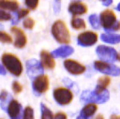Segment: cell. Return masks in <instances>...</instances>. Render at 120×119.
Returning a JSON list of instances; mask_svg holds the SVG:
<instances>
[{"instance_id": "1", "label": "cell", "mask_w": 120, "mask_h": 119, "mask_svg": "<svg viewBox=\"0 0 120 119\" xmlns=\"http://www.w3.org/2000/svg\"><path fill=\"white\" fill-rule=\"evenodd\" d=\"M1 60H2V63L4 64V66L12 74H14L15 76H19L21 74L23 71V67L18 57L12 53H4L3 54Z\"/></svg>"}, {"instance_id": "2", "label": "cell", "mask_w": 120, "mask_h": 119, "mask_svg": "<svg viewBox=\"0 0 120 119\" xmlns=\"http://www.w3.org/2000/svg\"><path fill=\"white\" fill-rule=\"evenodd\" d=\"M52 34L59 43L68 44L70 42V34L66 25L63 20L58 19L52 26Z\"/></svg>"}, {"instance_id": "3", "label": "cell", "mask_w": 120, "mask_h": 119, "mask_svg": "<svg viewBox=\"0 0 120 119\" xmlns=\"http://www.w3.org/2000/svg\"><path fill=\"white\" fill-rule=\"evenodd\" d=\"M109 99V92L107 89L102 93H98L96 90L90 91V90H86L82 93L80 96V100L85 103L88 102H92V103H104Z\"/></svg>"}, {"instance_id": "4", "label": "cell", "mask_w": 120, "mask_h": 119, "mask_svg": "<svg viewBox=\"0 0 120 119\" xmlns=\"http://www.w3.org/2000/svg\"><path fill=\"white\" fill-rule=\"evenodd\" d=\"M97 55L100 57V59L106 63H112L114 62L116 59H118V53L116 50L112 47H107L100 45L96 49Z\"/></svg>"}, {"instance_id": "5", "label": "cell", "mask_w": 120, "mask_h": 119, "mask_svg": "<svg viewBox=\"0 0 120 119\" xmlns=\"http://www.w3.org/2000/svg\"><path fill=\"white\" fill-rule=\"evenodd\" d=\"M53 97L55 100L61 106L69 104L73 100V93L67 88L59 87L53 90Z\"/></svg>"}, {"instance_id": "6", "label": "cell", "mask_w": 120, "mask_h": 119, "mask_svg": "<svg viewBox=\"0 0 120 119\" xmlns=\"http://www.w3.org/2000/svg\"><path fill=\"white\" fill-rule=\"evenodd\" d=\"M100 21L103 28L107 31H110L112 28L117 24L116 15L111 9H106L100 15Z\"/></svg>"}, {"instance_id": "7", "label": "cell", "mask_w": 120, "mask_h": 119, "mask_svg": "<svg viewBox=\"0 0 120 119\" xmlns=\"http://www.w3.org/2000/svg\"><path fill=\"white\" fill-rule=\"evenodd\" d=\"M95 68L99 72L105 74L112 75V76H118L120 75V68L113 64L109 63L102 62V61H96L94 63Z\"/></svg>"}, {"instance_id": "8", "label": "cell", "mask_w": 120, "mask_h": 119, "mask_svg": "<svg viewBox=\"0 0 120 119\" xmlns=\"http://www.w3.org/2000/svg\"><path fill=\"white\" fill-rule=\"evenodd\" d=\"M26 71L30 79H36L43 74V67L40 61L37 59L28 60L26 63Z\"/></svg>"}, {"instance_id": "9", "label": "cell", "mask_w": 120, "mask_h": 119, "mask_svg": "<svg viewBox=\"0 0 120 119\" xmlns=\"http://www.w3.org/2000/svg\"><path fill=\"white\" fill-rule=\"evenodd\" d=\"M97 39H98V36L96 32L87 30V31L82 32L78 36L77 41L78 44L82 47H90L97 42Z\"/></svg>"}, {"instance_id": "10", "label": "cell", "mask_w": 120, "mask_h": 119, "mask_svg": "<svg viewBox=\"0 0 120 119\" xmlns=\"http://www.w3.org/2000/svg\"><path fill=\"white\" fill-rule=\"evenodd\" d=\"M33 89L37 94H41L46 92L49 88V80L46 75H40L36 78L32 84Z\"/></svg>"}, {"instance_id": "11", "label": "cell", "mask_w": 120, "mask_h": 119, "mask_svg": "<svg viewBox=\"0 0 120 119\" xmlns=\"http://www.w3.org/2000/svg\"><path fill=\"white\" fill-rule=\"evenodd\" d=\"M65 68H66L68 72L74 75H79L83 74L86 71V67L82 65L81 63H78L77 61L72 59H67L64 63Z\"/></svg>"}, {"instance_id": "12", "label": "cell", "mask_w": 120, "mask_h": 119, "mask_svg": "<svg viewBox=\"0 0 120 119\" xmlns=\"http://www.w3.org/2000/svg\"><path fill=\"white\" fill-rule=\"evenodd\" d=\"M7 112L11 119H21L22 115L24 114L21 105L16 100H11L8 106Z\"/></svg>"}, {"instance_id": "13", "label": "cell", "mask_w": 120, "mask_h": 119, "mask_svg": "<svg viewBox=\"0 0 120 119\" xmlns=\"http://www.w3.org/2000/svg\"><path fill=\"white\" fill-rule=\"evenodd\" d=\"M11 31L15 36V47L17 48H23L27 42V38H26L24 31L21 29H19L16 26L11 28Z\"/></svg>"}, {"instance_id": "14", "label": "cell", "mask_w": 120, "mask_h": 119, "mask_svg": "<svg viewBox=\"0 0 120 119\" xmlns=\"http://www.w3.org/2000/svg\"><path fill=\"white\" fill-rule=\"evenodd\" d=\"M69 13L72 14L74 16L76 15H81L87 12V6L86 4H84L79 1H74L71 2L69 5Z\"/></svg>"}, {"instance_id": "15", "label": "cell", "mask_w": 120, "mask_h": 119, "mask_svg": "<svg viewBox=\"0 0 120 119\" xmlns=\"http://www.w3.org/2000/svg\"><path fill=\"white\" fill-rule=\"evenodd\" d=\"M41 63L42 64V67L47 68V69H52L55 67V61L51 53L48 52L47 51H43L41 52Z\"/></svg>"}, {"instance_id": "16", "label": "cell", "mask_w": 120, "mask_h": 119, "mask_svg": "<svg viewBox=\"0 0 120 119\" xmlns=\"http://www.w3.org/2000/svg\"><path fill=\"white\" fill-rule=\"evenodd\" d=\"M74 52L73 47L65 46V47H60L59 48L56 49L51 52L53 57H66L71 55Z\"/></svg>"}, {"instance_id": "17", "label": "cell", "mask_w": 120, "mask_h": 119, "mask_svg": "<svg viewBox=\"0 0 120 119\" xmlns=\"http://www.w3.org/2000/svg\"><path fill=\"white\" fill-rule=\"evenodd\" d=\"M97 110V105L93 104V103H90V104L86 105V106L82 109L79 116L85 119H88L89 117H90L91 116H93V115L96 113Z\"/></svg>"}, {"instance_id": "18", "label": "cell", "mask_w": 120, "mask_h": 119, "mask_svg": "<svg viewBox=\"0 0 120 119\" xmlns=\"http://www.w3.org/2000/svg\"><path fill=\"white\" fill-rule=\"evenodd\" d=\"M110 82H111V79H110L109 77L107 76H102L101 77L100 79H98V84L96 86V91L98 92V93H102L106 90V88L110 85Z\"/></svg>"}, {"instance_id": "19", "label": "cell", "mask_w": 120, "mask_h": 119, "mask_svg": "<svg viewBox=\"0 0 120 119\" xmlns=\"http://www.w3.org/2000/svg\"><path fill=\"white\" fill-rule=\"evenodd\" d=\"M101 40L104 42L110 44H117L120 42V35L112 34V33H103L101 36Z\"/></svg>"}, {"instance_id": "20", "label": "cell", "mask_w": 120, "mask_h": 119, "mask_svg": "<svg viewBox=\"0 0 120 119\" xmlns=\"http://www.w3.org/2000/svg\"><path fill=\"white\" fill-rule=\"evenodd\" d=\"M0 5L1 8L4 9H8V10L13 11L15 12L19 9V3L16 1H5V0H2L0 2Z\"/></svg>"}, {"instance_id": "21", "label": "cell", "mask_w": 120, "mask_h": 119, "mask_svg": "<svg viewBox=\"0 0 120 119\" xmlns=\"http://www.w3.org/2000/svg\"><path fill=\"white\" fill-rule=\"evenodd\" d=\"M12 97L11 96H9V94L6 91V90H2L1 92V107L4 110L7 111L8 109V106L10 103L9 100H11Z\"/></svg>"}, {"instance_id": "22", "label": "cell", "mask_w": 120, "mask_h": 119, "mask_svg": "<svg viewBox=\"0 0 120 119\" xmlns=\"http://www.w3.org/2000/svg\"><path fill=\"white\" fill-rule=\"evenodd\" d=\"M71 26L75 30H81L86 28V22L84 21L83 19L74 17L71 20Z\"/></svg>"}, {"instance_id": "23", "label": "cell", "mask_w": 120, "mask_h": 119, "mask_svg": "<svg viewBox=\"0 0 120 119\" xmlns=\"http://www.w3.org/2000/svg\"><path fill=\"white\" fill-rule=\"evenodd\" d=\"M41 119H54L52 112L44 104H41Z\"/></svg>"}, {"instance_id": "24", "label": "cell", "mask_w": 120, "mask_h": 119, "mask_svg": "<svg viewBox=\"0 0 120 119\" xmlns=\"http://www.w3.org/2000/svg\"><path fill=\"white\" fill-rule=\"evenodd\" d=\"M89 21H90V25L94 29H98L100 27V19H99L98 16L97 15H91L89 16Z\"/></svg>"}, {"instance_id": "25", "label": "cell", "mask_w": 120, "mask_h": 119, "mask_svg": "<svg viewBox=\"0 0 120 119\" xmlns=\"http://www.w3.org/2000/svg\"><path fill=\"white\" fill-rule=\"evenodd\" d=\"M23 119H34V112L30 106H26L24 110Z\"/></svg>"}, {"instance_id": "26", "label": "cell", "mask_w": 120, "mask_h": 119, "mask_svg": "<svg viewBox=\"0 0 120 119\" xmlns=\"http://www.w3.org/2000/svg\"><path fill=\"white\" fill-rule=\"evenodd\" d=\"M0 38L3 43H10L12 42V37L5 31H1L0 33Z\"/></svg>"}, {"instance_id": "27", "label": "cell", "mask_w": 120, "mask_h": 119, "mask_svg": "<svg viewBox=\"0 0 120 119\" xmlns=\"http://www.w3.org/2000/svg\"><path fill=\"white\" fill-rule=\"evenodd\" d=\"M23 26H24V27L26 28V29H30V30H31L35 26L34 19H33L32 18H27V19H26L25 20H24Z\"/></svg>"}, {"instance_id": "28", "label": "cell", "mask_w": 120, "mask_h": 119, "mask_svg": "<svg viewBox=\"0 0 120 119\" xmlns=\"http://www.w3.org/2000/svg\"><path fill=\"white\" fill-rule=\"evenodd\" d=\"M12 89H13V91L15 92V94H19L22 91V89H23V87H22V85L17 82V81H14L13 84H12Z\"/></svg>"}, {"instance_id": "29", "label": "cell", "mask_w": 120, "mask_h": 119, "mask_svg": "<svg viewBox=\"0 0 120 119\" xmlns=\"http://www.w3.org/2000/svg\"><path fill=\"white\" fill-rule=\"evenodd\" d=\"M25 4L30 9H35L38 5L39 2L37 0H27L25 2Z\"/></svg>"}, {"instance_id": "30", "label": "cell", "mask_w": 120, "mask_h": 119, "mask_svg": "<svg viewBox=\"0 0 120 119\" xmlns=\"http://www.w3.org/2000/svg\"><path fill=\"white\" fill-rule=\"evenodd\" d=\"M0 19L2 21H6V20H9L11 19V15L9 13H7L5 11L1 10L0 12Z\"/></svg>"}, {"instance_id": "31", "label": "cell", "mask_w": 120, "mask_h": 119, "mask_svg": "<svg viewBox=\"0 0 120 119\" xmlns=\"http://www.w3.org/2000/svg\"><path fill=\"white\" fill-rule=\"evenodd\" d=\"M28 14H29V9H20L19 12H18L17 15H18V17H19V19H21V18L26 17Z\"/></svg>"}, {"instance_id": "32", "label": "cell", "mask_w": 120, "mask_h": 119, "mask_svg": "<svg viewBox=\"0 0 120 119\" xmlns=\"http://www.w3.org/2000/svg\"><path fill=\"white\" fill-rule=\"evenodd\" d=\"M54 119H67V116L64 112H58L54 116Z\"/></svg>"}, {"instance_id": "33", "label": "cell", "mask_w": 120, "mask_h": 119, "mask_svg": "<svg viewBox=\"0 0 120 119\" xmlns=\"http://www.w3.org/2000/svg\"><path fill=\"white\" fill-rule=\"evenodd\" d=\"M53 6H54L53 7L54 12H55V13H58L60 10V1H55Z\"/></svg>"}, {"instance_id": "34", "label": "cell", "mask_w": 120, "mask_h": 119, "mask_svg": "<svg viewBox=\"0 0 120 119\" xmlns=\"http://www.w3.org/2000/svg\"><path fill=\"white\" fill-rule=\"evenodd\" d=\"M120 30V22L119 21L117 22V24H116L115 26H114L113 27H112L111 30H110V31H113V30Z\"/></svg>"}, {"instance_id": "35", "label": "cell", "mask_w": 120, "mask_h": 119, "mask_svg": "<svg viewBox=\"0 0 120 119\" xmlns=\"http://www.w3.org/2000/svg\"><path fill=\"white\" fill-rule=\"evenodd\" d=\"M64 83L66 84L69 88H72V86L74 85V83L71 80H69V79H64Z\"/></svg>"}, {"instance_id": "36", "label": "cell", "mask_w": 120, "mask_h": 119, "mask_svg": "<svg viewBox=\"0 0 120 119\" xmlns=\"http://www.w3.org/2000/svg\"><path fill=\"white\" fill-rule=\"evenodd\" d=\"M19 17H18V15L17 13H15V15H14V18H13V21H12V24L13 25H16V24L19 22Z\"/></svg>"}, {"instance_id": "37", "label": "cell", "mask_w": 120, "mask_h": 119, "mask_svg": "<svg viewBox=\"0 0 120 119\" xmlns=\"http://www.w3.org/2000/svg\"><path fill=\"white\" fill-rule=\"evenodd\" d=\"M112 4V0H108V1H103L102 2V4L105 5V6H109Z\"/></svg>"}, {"instance_id": "38", "label": "cell", "mask_w": 120, "mask_h": 119, "mask_svg": "<svg viewBox=\"0 0 120 119\" xmlns=\"http://www.w3.org/2000/svg\"><path fill=\"white\" fill-rule=\"evenodd\" d=\"M1 74H3V75L6 74V71H5L4 68L3 67V65H1Z\"/></svg>"}, {"instance_id": "39", "label": "cell", "mask_w": 120, "mask_h": 119, "mask_svg": "<svg viewBox=\"0 0 120 119\" xmlns=\"http://www.w3.org/2000/svg\"><path fill=\"white\" fill-rule=\"evenodd\" d=\"M110 119H120V116H118V115H112V116H111Z\"/></svg>"}, {"instance_id": "40", "label": "cell", "mask_w": 120, "mask_h": 119, "mask_svg": "<svg viewBox=\"0 0 120 119\" xmlns=\"http://www.w3.org/2000/svg\"><path fill=\"white\" fill-rule=\"evenodd\" d=\"M96 119H104V117H103L101 115H98V116L96 117Z\"/></svg>"}, {"instance_id": "41", "label": "cell", "mask_w": 120, "mask_h": 119, "mask_svg": "<svg viewBox=\"0 0 120 119\" xmlns=\"http://www.w3.org/2000/svg\"><path fill=\"white\" fill-rule=\"evenodd\" d=\"M116 9H117V10L119 11V12H120V3L118 4V6L116 7Z\"/></svg>"}, {"instance_id": "42", "label": "cell", "mask_w": 120, "mask_h": 119, "mask_svg": "<svg viewBox=\"0 0 120 119\" xmlns=\"http://www.w3.org/2000/svg\"><path fill=\"white\" fill-rule=\"evenodd\" d=\"M76 119H85V118H83V117H80V116H79V117H78Z\"/></svg>"}, {"instance_id": "43", "label": "cell", "mask_w": 120, "mask_h": 119, "mask_svg": "<svg viewBox=\"0 0 120 119\" xmlns=\"http://www.w3.org/2000/svg\"><path fill=\"white\" fill-rule=\"evenodd\" d=\"M118 61H120V53L118 55Z\"/></svg>"}]
</instances>
